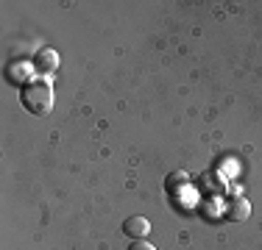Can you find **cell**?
Instances as JSON below:
<instances>
[{"mask_svg": "<svg viewBox=\"0 0 262 250\" xmlns=\"http://www.w3.org/2000/svg\"><path fill=\"white\" fill-rule=\"evenodd\" d=\"M34 64H26V61H20V64H9V81L11 84H20V86H26L34 81Z\"/></svg>", "mask_w": 262, "mask_h": 250, "instance_id": "277c9868", "label": "cell"}, {"mask_svg": "<svg viewBox=\"0 0 262 250\" xmlns=\"http://www.w3.org/2000/svg\"><path fill=\"white\" fill-rule=\"evenodd\" d=\"M20 100L23 106L36 117H45L48 111L53 109V86H51V78H34L31 84L23 86L20 92Z\"/></svg>", "mask_w": 262, "mask_h": 250, "instance_id": "6da1fadb", "label": "cell"}, {"mask_svg": "<svg viewBox=\"0 0 262 250\" xmlns=\"http://www.w3.org/2000/svg\"><path fill=\"white\" fill-rule=\"evenodd\" d=\"M179 181H187L184 172H176V175H167V189H173V186H182Z\"/></svg>", "mask_w": 262, "mask_h": 250, "instance_id": "52a82bcc", "label": "cell"}, {"mask_svg": "<svg viewBox=\"0 0 262 250\" xmlns=\"http://www.w3.org/2000/svg\"><path fill=\"white\" fill-rule=\"evenodd\" d=\"M31 64H34L36 78H51V75L59 70V53H56L53 47H42V50H36Z\"/></svg>", "mask_w": 262, "mask_h": 250, "instance_id": "7a4b0ae2", "label": "cell"}, {"mask_svg": "<svg viewBox=\"0 0 262 250\" xmlns=\"http://www.w3.org/2000/svg\"><path fill=\"white\" fill-rule=\"evenodd\" d=\"M248 200L246 197H234L232 203H229V209H226V217L229 220H246L248 217Z\"/></svg>", "mask_w": 262, "mask_h": 250, "instance_id": "5b68a950", "label": "cell"}, {"mask_svg": "<svg viewBox=\"0 0 262 250\" xmlns=\"http://www.w3.org/2000/svg\"><path fill=\"white\" fill-rule=\"evenodd\" d=\"M128 250H157V247H154L148 239H134V242L128 245Z\"/></svg>", "mask_w": 262, "mask_h": 250, "instance_id": "8992f818", "label": "cell"}, {"mask_svg": "<svg viewBox=\"0 0 262 250\" xmlns=\"http://www.w3.org/2000/svg\"><path fill=\"white\" fill-rule=\"evenodd\" d=\"M123 234H126L131 242L145 239V236L151 234V220L142 217V214H131V217H126V222H123Z\"/></svg>", "mask_w": 262, "mask_h": 250, "instance_id": "3957f363", "label": "cell"}]
</instances>
